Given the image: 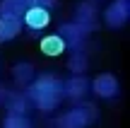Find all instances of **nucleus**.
I'll return each mask as SVG.
<instances>
[{"instance_id": "nucleus-7", "label": "nucleus", "mask_w": 130, "mask_h": 128, "mask_svg": "<svg viewBox=\"0 0 130 128\" xmlns=\"http://www.w3.org/2000/svg\"><path fill=\"white\" fill-rule=\"evenodd\" d=\"M22 32V17H12V15H0V44L14 39Z\"/></svg>"}, {"instance_id": "nucleus-16", "label": "nucleus", "mask_w": 130, "mask_h": 128, "mask_svg": "<svg viewBox=\"0 0 130 128\" xmlns=\"http://www.w3.org/2000/svg\"><path fill=\"white\" fill-rule=\"evenodd\" d=\"M27 3H29V7L34 5V7H46V10H48L53 3H56V0H27Z\"/></svg>"}, {"instance_id": "nucleus-8", "label": "nucleus", "mask_w": 130, "mask_h": 128, "mask_svg": "<svg viewBox=\"0 0 130 128\" xmlns=\"http://www.w3.org/2000/svg\"><path fill=\"white\" fill-rule=\"evenodd\" d=\"M75 22H77V24H82V27H87L89 32L96 27V10H94L92 0H87V3H79V5H77Z\"/></svg>"}, {"instance_id": "nucleus-2", "label": "nucleus", "mask_w": 130, "mask_h": 128, "mask_svg": "<svg viewBox=\"0 0 130 128\" xmlns=\"http://www.w3.org/2000/svg\"><path fill=\"white\" fill-rule=\"evenodd\" d=\"M92 119H94V109L89 104H84V106H77V109L68 111L65 116H60L58 126L60 128H87Z\"/></svg>"}, {"instance_id": "nucleus-10", "label": "nucleus", "mask_w": 130, "mask_h": 128, "mask_svg": "<svg viewBox=\"0 0 130 128\" xmlns=\"http://www.w3.org/2000/svg\"><path fill=\"white\" fill-rule=\"evenodd\" d=\"M39 48H41V53H43V56H60V53H63L68 46H65V41L58 36V34H51V36L41 39Z\"/></svg>"}, {"instance_id": "nucleus-12", "label": "nucleus", "mask_w": 130, "mask_h": 128, "mask_svg": "<svg viewBox=\"0 0 130 128\" xmlns=\"http://www.w3.org/2000/svg\"><path fill=\"white\" fill-rule=\"evenodd\" d=\"M3 128H31V121L24 114H10V116H5Z\"/></svg>"}, {"instance_id": "nucleus-15", "label": "nucleus", "mask_w": 130, "mask_h": 128, "mask_svg": "<svg viewBox=\"0 0 130 128\" xmlns=\"http://www.w3.org/2000/svg\"><path fill=\"white\" fill-rule=\"evenodd\" d=\"M7 106H10V114H24V109H27V99L24 97H12V99L7 102Z\"/></svg>"}, {"instance_id": "nucleus-4", "label": "nucleus", "mask_w": 130, "mask_h": 128, "mask_svg": "<svg viewBox=\"0 0 130 128\" xmlns=\"http://www.w3.org/2000/svg\"><path fill=\"white\" fill-rule=\"evenodd\" d=\"M58 36L65 41V46H72V48H79L84 44V39L89 36V29L82 27V24L72 22V24H63L60 32H58Z\"/></svg>"}, {"instance_id": "nucleus-9", "label": "nucleus", "mask_w": 130, "mask_h": 128, "mask_svg": "<svg viewBox=\"0 0 130 128\" xmlns=\"http://www.w3.org/2000/svg\"><path fill=\"white\" fill-rule=\"evenodd\" d=\"M87 87H89V82L84 80L82 75H75V77H70L68 82H63V94L70 97V99H82V97L87 94Z\"/></svg>"}, {"instance_id": "nucleus-11", "label": "nucleus", "mask_w": 130, "mask_h": 128, "mask_svg": "<svg viewBox=\"0 0 130 128\" xmlns=\"http://www.w3.org/2000/svg\"><path fill=\"white\" fill-rule=\"evenodd\" d=\"M27 7H29V3H27V0H3V3H0V15L22 17Z\"/></svg>"}, {"instance_id": "nucleus-6", "label": "nucleus", "mask_w": 130, "mask_h": 128, "mask_svg": "<svg viewBox=\"0 0 130 128\" xmlns=\"http://www.w3.org/2000/svg\"><path fill=\"white\" fill-rule=\"evenodd\" d=\"M92 90L96 97H104V99H111V97L118 94V80L116 75H111V73H104V75H96L92 82Z\"/></svg>"}, {"instance_id": "nucleus-13", "label": "nucleus", "mask_w": 130, "mask_h": 128, "mask_svg": "<svg viewBox=\"0 0 130 128\" xmlns=\"http://www.w3.org/2000/svg\"><path fill=\"white\" fill-rule=\"evenodd\" d=\"M14 80L19 82V85H27L29 80L34 77V68L29 65V63H19V65H14Z\"/></svg>"}, {"instance_id": "nucleus-14", "label": "nucleus", "mask_w": 130, "mask_h": 128, "mask_svg": "<svg viewBox=\"0 0 130 128\" xmlns=\"http://www.w3.org/2000/svg\"><path fill=\"white\" fill-rule=\"evenodd\" d=\"M68 68L75 73V75H82V73L87 70V56H84V53H77V51H75V53H72V58L68 61Z\"/></svg>"}, {"instance_id": "nucleus-5", "label": "nucleus", "mask_w": 130, "mask_h": 128, "mask_svg": "<svg viewBox=\"0 0 130 128\" xmlns=\"http://www.w3.org/2000/svg\"><path fill=\"white\" fill-rule=\"evenodd\" d=\"M22 22L27 24L29 29H34V32H39V29H46L48 24H51V12H48L46 7H27L22 15Z\"/></svg>"}, {"instance_id": "nucleus-1", "label": "nucleus", "mask_w": 130, "mask_h": 128, "mask_svg": "<svg viewBox=\"0 0 130 128\" xmlns=\"http://www.w3.org/2000/svg\"><path fill=\"white\" fill-rule=\"evenodd\" d=\"M27 97L39 111H53L65 97L63 94V82L53 75H41L39 80H34L29 85Z\"/></svg>"}, {"instance_id": "nucleus-3", "label": "nucleus", "mask_w": 130, "mask_h": 128, "mask_svg": "<svg viewBox=\"0 0 130 128\" xmlns=\"http://www.w3.org/2000/svg\"><path fill=\"white\" fill-rule=\"evenodd\" d=\"M104 19H106V24L111 29L123 27L130 19V0H116V3H111L106 7V12H104Z\"/></svg>"}]
</instances>
